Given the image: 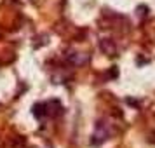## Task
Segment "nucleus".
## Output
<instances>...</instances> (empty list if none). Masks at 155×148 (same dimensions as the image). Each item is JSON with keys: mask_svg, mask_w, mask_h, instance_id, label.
I'll use <instances>...</instances> for the list:
<instances>
[{"mask_svg": "<svg viewBox=\"0 0 155 148\" xmlns=\"http://www.w3.org/2000/svg\"><path fill=\"white\" fill-rule=\"evenodd\" d=\"M68 58H70L71 63H75V64H84V63L89 61V56H87V54H82V52H73V54L68 56Z\"/></svg>", "mask_w": 155, "mask_h": 148, "instance_id": "7ed1b4c3", "label": "nucleus"}, {"mask_svg": "<svg viewBox=\"0 0 155 148\" xmlns=\"http://www.w3.org/2000/svg\"><path fill=\"white\" fill-rule=\"evenodd\" d=\"M99 49L103 51L105 54H108V56H115V54H117V45H115L110 38H103V40L99 42Z\"/></svg>", "mask_w": 155, "mask_h": 148, "instance_id": "f03ea898", "label": "nucleus"}, {"mask_svg": "<svg viewBox=\"0 0 155 148\" xmlns=\"http://www.w3.org/2000/svg\"><path fill=\"white\" fill-rule=\"evenodd\" d=\"M94 140H92V145H101L103 141H106V138H108V131H106V127L99 122L98 124V129H96V134L92 136Z\"/></svg>", "mask_w": 155, "mask_h": 148, "instance_id": "f257e3e1", "label": "nucleus"}, {"mask_svg": "<svg viewBox=\"0 0 155 148\" xmlns=\"http://www.w3.org/2000/svg\"><path fill=\"white\" fill-rule=\"evenodd\" d=\"M148 141H150V143H155V131H153V133H152V138H150V140H148Z\"/></svg>", "mask_w": 155, "mask_h": 148, "instance_id": "39448f33", "label": "nucleus"}, {"mask_svg": "<svg viewBox=\"0 0 155 148\" xmlns=\"http://www.w3.org/2000/svg\"><path fill=\"white\" fill-rule=\"evenodd\" d=\"M136 12H138L140 18H147V16H148V7H147V5H140V7L136 9Z\"/></svg>", "mask_w": 155, "mask_h": 148, "instance_id": "20e7f679", "label": "nucleus"}]
</instances>
